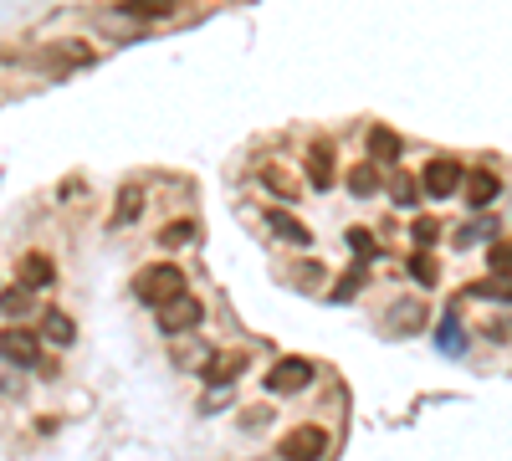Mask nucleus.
<instances>
[{"label": "nucleus", "instance_id": "nucleus-28", "mask_svg": "<svg viewBox=\"0 0 512 461\" xmlns=\"http://www.w3.org/2000/svg\"><path fill=\"white\" fill-rule=\"evenodd\" d=\"M441 344H446V349H461V328H456V323L441 328Z\"/></svg>", "mask_w": 512, "mask_h": 461}, {"label": "nucleus", "instance_id": "nucleus-19", "mask_svg": "<svg viewBox=\"0 0 512 461\" xmlns=\"http://www.w3.org/2000/svg\"><path fill=\"white\" fill-rule=\"evenodd\" d=\"M175 0H123V16H169Z\"/></svg>", "mask_w": 512, "mask_h": 461}, {"label": "nucleus", "instance_id": "nucleus-24", "mask_svg": "<svg viewBox=\"0 0 512 461\" xmlns=\"http://www.w3.org/2000/svg\"><path fill=\"white\" fill-rule=\"evenodd\" d=\"M241 426H246V431H262V426H272V410H267V405L246 410V415H241Z\"/></svg>", "mask_w": 512, "mask_h": 461}, {"label": "nucleus", "instance_id": "nucleus-2", "mask_svg": "<svg viewBox=\"0 0 512 461\" xmlns=\"http://www.w3.org/2000/svg\"><path fill=\"white\" fill-rule=\"evenodd\" d=\"M282 461H323L328 456V431H318V426H297V431H287L282 436Z\"/></svg>", "mask_w": 512, "mask_h": 461}, {"label": "nucleus", "instance_id": "nucleus-17", "mask_svg": "<svg viewBox=\"0 0 512 461\" xmlns=\"http://www.w3.org/2000/svg\"><path fill=\"white\" fill-rule=\"evenodd\" d=\"M349 190H354V195H364V200L379 190V170H374V164H359V170L349 175Z\"/></svg>", "mask_w": 512, "mask_h": 461}, {"label": "nucleus", "instance_id": "nucleus-1", "mask_svg": "<svg viewBox=\"0 0 512 461\" xmlns=\"http://www.w3.org/2000/svg\"><path fill=\"white\" fill-rule=\"evenodd\" d=\"M134 292H139V303H149V308H164L169 298H180V292H185V272H180L175 262L144 267V272L134 277Z\"/></svg>", "mask_w": 512, "mask_h": 461}, {"label": "nucleus", "instance_id": "nucleus-25", "mask_svg": "<svg viewBox=\"0 0 512 461\" xmlns=\"http://www.w3.org/2000/svg\"><path fill=\"white\" fill-rule=\"evenodd\" d=\"M359 282H364V272H349L344 282L333 287V298H338V303H344V298H354V292H359Z\"/></svg>", "mask_w": 512, "mask_h": 461}, {"label": "nucleus", "instance_id": "nucleus-23", "mask_svg": "<svg viewBox=\"0 0 512 461\" xmlns=\"http://www.w3.org/2000/svg\"><path fill=\"white\" fill-rule=\"evenodd\" d=\"M349 246L359 251V257H374V236L364 226H349Z\"/></svg>", "mask_w": 512, "mask_h": 461}, {"label": "nucleus", "instance_id": "nucleus-5", "mask_svg": "<svg viewBox=\"0 0 512 461\" xmlns=\"http://www.w3.org/2000/svg\"><path fill=\"white\" fill-rule=\"evenodd\" d=\"M200 318H205V308L190 298V292H180V298H169V303L159 308V328H164V333H190Z\"/></svg>", "mask_w": 512, "mask_h": 461}, {"label": "nucleus", "instance_id": "nucleus-6", "mask_svg": "<svg viewBox=\"0 0 512 461\" xmlns=\"http://www.w3.org/2000/svg\"><path fill=\"white\" fill-rule=\"evenodd\" d=\"M246 364H251V354H246V349H221L216 359L205 364V385H210V390H226Z\"/></svg>", "mask_w": 512, "mask_h": 461}, {"label": "nucleus", "instance_id": "nucleus-10", "mask_svg": "<svg viewBox=\"0 0 512 461\" xmlns=\"http://www.w3.org/2000/svg\"><path fill=\"white\" fill-rule=\"evenodd\" d=\"M308 180H313L318 190L333 185V144H313V149H308Z\"/></svg>", "mask_w": 512, "mask_h": 461}, {"label": "nucleus", "instance_id": "nucleus-26", "mask_svg": "<svg viewBox=\"0 0 512 461\" xmlns=\"http://www.w3.org/2000/svg\"><path fill=\"white\" fill-rule=\"evenodd\" d=\"M436 236H441V226H436V221H415V241H420V246H431Z\"/></svg>", "mask_w": 512, "mask_h": 461}, {"label": "nucleus", "instance_id": "nucleus-4", "mask_svg": "<svg viewBox=\"0 0 512 461\" xmlns=\"http://www.w3.org/2000/svg\"><path fill=\"white\" fill-rule=\"evenodd\" d=\"M308 385H313V364L308 359H282L267 374V395H297V390H308Z\"/></svg>", "mask_w": 512, "mask_h": 461}, {"label": "nucleus", "instance_id": "nucleus-20", "mask_svg": "<svg viewBox=\"0 0 512 461\" xmlns=\"http://www.w3.org/2000/svg\"><path fill=\"white\" fill-rule=\"evenodd\" d=\"M26 308H31V292H26V287L0 292V313H26Z\"/></svg>", "mask_w": 512, "mask_h": 461}, {"label": "nucleus", "instance_id": "nucleus-21", "mask_svg": "<svg viewBox=\"0 0 512 461\" xmlns=\"http://www.w3.org/2000/svg\"><path fill=\"white\" fill-rule=\"evenodd\" d=\"M410 272H415V282H420V287H431V282L441 277V272H436V262L425 257V251H420V257H410Z\"/></svg>", "mask_w": 512, "mask_h": 461}, {"label": "nucleus", "instance_id": "nucleus-16", "mask_svg": "<svg viewBox=\"0 0 512 461\" xmlns=\"http://www.w3.org/2000/svg\"><path fill=\"white\" fill-rule=\"evenodd\" d=\"M369 149H374L379 164H395V159H400V139H395L390 129H369Z\"/></svg>", "mask_w": 512, "mask_h": 461}, {"label": "nucleus", "instance_id": "nucleus-7", "mask_svg": "<svg viewBox=\"0 0 512 461\" xmlns=\"http://www.w3.org/2000/svg\"><path fill=\"white\" fill-rule=\"evenodd\" d=\"M0 354H6L11 364H36L41 359V339L31 328H6L0 333Z\"/></svg>", "mask_w": 512, "mask_h": 461}, {"label": "nucleus", "instance_id": "nucleus-8", "mask_svg": "<svg viewBox=\"0 0 512 461\" xmlns=\"http://www.w3.org/2000/svg\"><path fill=\"white\" fill-rule=\"evenodd\" d=\"M16 287H26V292L52 287V257H26L21 272H16Z\"/></svg>", "mask_w": 512, "mask_h": 461}, {"label": "nucleus", "instance_id": "nucleus-12", "mask_svg": "<svg viewBox=\"0 0 512 461\" xmlns=\"http://www.w3.org/2000/svg\"><path fill=\"white\" fill-rule=\"evenodd\" d=\"M262 185H267L272 195H282V200H297V195H303V190H297V175L282 170V164H267V170H262Z\"/></svg>", "mask_w": 512, "mask_h": 461}, {"label": "nucleus", "instance_id": "nucleus-18", "mask_svg": "<svg viewBox=\"0 0 512 461\" xmlns=\"http://www.w3.org/2000/svg\"><path fill=\"white\" fill-rule=\"evenodd\" d=\"M159 241H164V246H190V241H195V221H169V226L159 231Z\"/></svg>", "mask_w": 512, "mask_h": 461}, {"label": "nucleus", "instance_id": "nucleus-22", "mask_svg": "<svg viewBox=\"0 0 512 461\" xmlns=\"http://www.w3.org/2000/svg\"><path fill=\"white\" fill-rule=\"evenodd\" d=\"M139 205H144V195H139V190L118 195V221H134V216H139Z\"/></svg>", "mask_w": 512, "mask_h": 461}, {"label": "nucleus", "instance_id": "nucleus-3", "mask_svg": "<svg viewBox=\"0 0 512 461\" xmlns=\"http://www.w3.org/2000/svg\"><path fill=\"white\" fill-rule=\"evenodd\" d=\"M461 180H466V175H461V164L441 154V159H431V164H425L420 190H425V195H436V200H451V195L461 190Z\"/></svg>", "mask_w": 512, "mask_h": 461}, {"label": "nucleus", "instance_id": "nucleus-27", "mask_svg": "<svg viewBox=\"0 0 512 461\" xmlns=\"http://www.w3.org/2000/svg\"><path fill=\"white\" fill-rule=\"evenodd\" d=\"M492 272H497V277H507V241H497V246H492Z\"/></svg>", "mask_w": 512, "mask_h": 461}, {"label": "nucleus", "instance_id": "nucleus-13", "mask_svg": "<svg viewBox=\"0 0 512 461\" xmlns=\"http://www.w3.org/2000/svg\"><path fill=\"white\" fill-rule=\"evenodd\" d=\"M47 62H72V67H88V62H93V47H88V41H57V47H47Z\"/></svg>", "mask_w": 512, "mask_h": 461}, {"label": "nucleus", "instance_id": "nucleus-11", "mask_svg": "<svg viewBox=\"0 0 512 461\" xmlns=\"http://www.w3.org/2000/svg\"><path fill=\"white\" fill-rule=\"evenodd\" d=\"M461 185H466V200H472V205H492L502 195V180L492 170H477L472 180H461Z\"/></svg>", "mask_w": 512, "mask_h": 461}, {"label": "nucleus", "instance_id": "nucleus-9", "mask_svg": "<svg viewBox=\"0 0 512 461\" xmlns=\"http://www.w3.org/2000/svg\"><path fill=\"white\" fill-rule=\"evenodd\" d=\"M267 226H272L282 241H292V246H313V231L297 221V216H287V211H267Z\"/></svg>", "mask_w": 512, "mask_h": 461}, {"label": "nucleus", "instance_id": "nucleus-15", "mask_svg": "<svg viewBox=\"0 0 512 461\" xmlns=\"http://www.w3.org/2000/svg\"><path fill=\"white\" fill-rule=\"evenodd\" d=\"M41 333H47L52 344H72V339H77L72 318H67V313H57V308H52V313H41Z\"/></svg>", "mask_w": 512, "mask_h": 461}, {"label": "nucleus", "instance_id": "nucleus-14", "mask_svg": "<svg viewBox=\"0 0 512 461\" xmlns=\"http://www.w3.org/2000/svg\"><path fill=\"white\" fill-rule=\"evenodd\" d=\"M384 328H390V333H420V328H425V308H420V303H400L395 318L384 323Z\"/></svg>", "mask_w": 512, "mask_h": 461}]
</instances>
